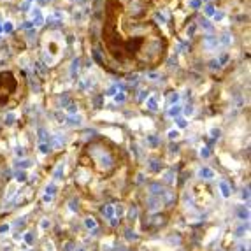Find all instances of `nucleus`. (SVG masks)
I'll use <instances>...</instances> for the list:
<instances>
[{"label":"nucleus","mask_w":251,"mask_h":251,"mask_svg":"<svg viewBox=\"0 0 251 251\" xmlns=\"http://www.w3.org/2000/svg\"><path fill=\"white\" fill-rule=\"evenodd\" d=\"M126 155L113 141L97 137L77 156L74 184L92 201H116L126 195L132 181Z\"/></svg>","instance_id":"2"},{"label":"nucleus","mask_w":251,"mask_h":251,"mask_svg":"<svg viewBox=\"0 0 251 251\" xmlns=\"http://www.w3.org/2000/svg\"><path fill=\"white\" fill-rule=\"evenodd\" d=\"M28 83L26 75L20 69L0 71V111L16 109L26 99Z\"/></svg>","instance_id":"3"},{"label":"nucleus","mask_w":251,"mask_h":251,"mask_svg":"<svg viewBox=\"0 0 251 251\" xmlns=\"http://www.w3.org/2000/svg\"><path fill=\"white\" fill-rule=\"evenodd\" d=\"M144 2H156V0H144Z\"/></svg>","instance_id":"5"},{"label":"nucleus","mask_w":251,"mask_h":251,"mask_svg":"<svg viewBox=\"0 0 251 251\" xmlns=\"http://www.w3.org/2000/svg\"><path fill=\"white\" fill-rule=\"evenodd\" d=\"M39 50H41L42 62L46 63L48 67H56L65 58V54L69 51L67 37L60 28L51 26V28L42 32L41 41H39Z\"/></svg>","instance_id":"4"},{"label":"nucleus","mask_w":251,"mask_h":251,"mask_svg":"<svg viewBox=\"0 0 251 251\" xmlns=\"http://www.w3.org/2000/svg\"><path fill=\"white\" fill-rule=\"evenodd\" d=\"M169 41L143 7L126 0H105L100 28L102 65L118 75L151 71L162 65Z\"/></svg>","instance_id":"1"}]
</instances>
